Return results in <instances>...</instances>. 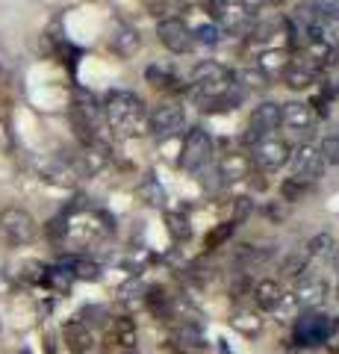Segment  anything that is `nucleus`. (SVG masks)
Segmentation results:
<instances>
[{"mask_svg": "<svg viewBox=\"0 0 339 354\" xmlns=\"http://www.w3.org/2000/svg\"><path fill=\"white\" fill-rule=\"evenodd\" d=\"M104 118L118 136H145L148 133V106L139 95L115 88L104 97Z\"/></svg>", "mask_w": 339, "mask_h": 354, "instance_id": "f257e3e1", "label": "nucleus"}, {"mask_svg": "<svg viewBox=\"0 0 339 354\" xmlns=\"http://www.w3.org/2000/svg\"><path fill=\"white\" fill-rule=\"evenodd\" d=\"M213 136L206 133L204 127H192L183 139V151H180V169L183 171H192V174H201L206 165H213Z\"/></svg>", "mask_w": 339, "mask_h": 354, "instance_id": "f03ea898", "label": "nucleus"}, {"mask_svg": "<svg viewBox=\"0 0 339 354\" xmlns=\"http://www.w3.org/2000/svg\"><path fill=\"white\" fill-rule=\"evenodd\" d=\"M278 127H280V104L278 101H262L260 106H254V113H251V118H248V127L242 133V142L254 148L257 142L269 139Z\"/></svg>", "mask_w": 339, "mask_h": 354, "instance_id": "7ed1b4c3", "label": "nucleus"}, {"mask_svg": "<svg viewBox=\"0 0 339 354\" xmlns=\"http://www.w3.org/2000/svg\"><path fill=\"white\" fill-rule=\"evenodd\" d=\"M186 127V109L177 101H162L148 113V133H154L157 139L177 136Z\"/></svg>", "mask_w": 339, "mask_h": 354, "instance_id": "20e7f679", "label": "nucleus"}, {"mask_svg": "<svg viewBox=\"0 0 339 354\" xmlns=\"http://www.w3.org/2000/svg\"><path fill=\"white\" fill-rule=\"evenodd\" d=\"M36 218H32L27 209L21 207H9L0 213V234L6 236V242L12 245H27V242L36 239Z\"/></svg>", "mask_w": 339, "mask_h": 354, "instance_id": "39448f33", "label": "nucleus"}, {"mask_svg": "<svg viewBox=\"0 0 339 354\" xmlns=\"http://www.w3.org/2000/svg\"><path fill=\"white\" fill-rule=\"evenodd\" d=\"M289 165H292V180H298L304 186H313L325 171V162L319 157V151L313 145H298L289 153Z\"/></svg>", "mask_w": 339, "mask_h": 354, "instance_id": "423d86ee", "label": "nucleus"}, {"mask_svg": "<svg viewBox=\"0 0 339 354\" xmlns=\"http://www.w3.org/2000/svg\"><path fill=\"white\" fill-rule=\"evenodd\" d=\"M289 153H292V148L287 145V142L269 136V139H262V142H257V145L251 148V162H254L257 169H262V171H278V169H283V165L289 162Z\"/></svg>", "mask_w": 339, "mask_h": 354, "instance_id": "0eeeda50", "label": "nucleus"}, {"mask_svg": "<svg viewBox=\"0 0 339 354\" xmlns=\"http://www.w3.org/2000/svg\"><path fill=\"white\" fill-rule=\"evenodd\" d=\"M280 124H287L295 136L310 139L316 133V109L304 101H289L280 104Z\"/></svg>", "mask_w": 339, "mask_h": 354, "instance_id": "6e6552de", "label": "nucleus"}, {"mask_svg": "<svg viewBox=\"0 0 339 354\" xmlns=\"http://www.w3.org/2000/svg\"><path fill=\"white\" fill-rule=\"evenodd\" d=\"M327 292H331V283L319 274H304V278L295 281V290H292V301L304 307V310H316L325 304Z\"/></svg>", "mask_w": 339, "mask_h": 354, "instance_id": "1a4fd4ad", "label": "nucleus"}, {"mask_svg": "<svg viewBox=\"0 0 339 354\" xmlns=\"http://www.w3.org/2000/svg\"><path fill=\"white\" fill-rule=\"evenodd\" d=\"M157 36L171 53H189L195 48V36L180 18H166L157 24Z\"/></svg>", "mask_w": 339, "mask_h": 354, "instance_id": "9d476101", "label": "nucleus"}, {"mask_svg": "<svg viewBox=\"0 0 339 354\" xmlns=\"http://www.w3.org/2000/svg\"><path fill=\"white\" fill-rule=\"evenodd\" d=\"M304 65H307L310 71L316 74H325V71H331L336 68V62H339V53L331 48V44H325L322 39H307L301 44V57H298Z\"/></svg>", "mask_w": 339, "mask_h": 354, "instance_id": "9b49d317", "label": "nucleus"}, {"mask_svg": "<svg viewBox=\"0 0 339 354\" xmlns=\"http://www.w3.org/2000/svg\"><path fill=\"white\" fill-rule=\"evenodd\" d=\"M333 316H322V313H307L298 319V325H295V342H301V346H313V342H325L331 337L333 330Z\"/></svg>", "mask_w": 339, "mask_h": 354, "instance_id": "f8f14e48", "label": "nucleus"}, {"mask_svg": "<svg viewBox=\"0 0 339 354\" xmlns=\"http://www.w3.org/2000/svg\"><path fill=\"white\" fill-rule=\"evenodd\" d=\"M254 301H257L260 310H269V313H278V310H283L287 304H295L292 295L283 290V283L275 281V278L257 281V286H254Z\"/></svg>", "mask_w": 339, "mask_h": 354, "instance_id": "ddd939ff", "label": "nucleus"}, {"mask_svg": "<svg viewBox=\"0 0 339 354\" xmlns=\"http://www.w3.org/2000/svg\"><path fill=\"white\" fill-rule=\"evenodd\" d=\"M62 337H65V346H68L71 354H92L97 346L95 330L86 325L83 319H68L62 328Z\"/></svg>", "mask_w": 339, "mask_h": 354, "instance_id": "4468645a", "label": "nucleus"}, {"mask_svg": "<svg viewBox=\"0 0 339 354\" xmlns=\"http://www.w3.org/2000/svg\"><path fill=\"white\" fill-rule=\"evenodd\" d=\"M222 183H236V180H248L251 177V157L248 153H224V160L215 165Z\"/></svg>", "mask_w": 339, "mask_h": 354, "instance_id": "2eb2a0df", "label": "nucleus"}, {"mask_svg": "<svg viewBox=\"0 0 339 354\" xmlns=\"http://www.w3.org/2000/svg\"><path fill=\"white\" fill-rule=\"evenodd\" d=\"M231 83L239 92H266L269 88V77L262 74L260 68H239V71H231Z\"/></svg>", "mask_w": 339, "mask_h": 354, "instance_id": "dca6fc26", "label": "nucleus"}, {"mask_svg": "<svg viewBox=\"0 0 339 354\" xmlns=\"http://www.w3.org/2000/svg\"><path fill=\"white\" fill-rule=\"evenodd\" d=\"M316 77H319V74L310 71L301 59H292V62L287 65V71H283V83H287L292 92H304V88H310V86L316 83Z\"/></svg>", "mask_w": 339, "mask_h": 354, "instance_id": "f3484780", "label": "nucleus"}, {"mask_svg": "<svg viewBox=\"0 0 339 354\" xmlns=\"http://www.w3.org/2000/svg\"><path fill=\"white\" fill-rule=\"evenodd\" d=\"M289 62H292V59H289V53L283 50V48H269V50H262V53H260L257 68L271 80L275 74L283 77V71H287V65H289Z\"/></svg>", "mask_w": 339, "mask_h": 354, "instance_id": "a211bd4d", "label": "nucleus"}, {"mask_svg": "<svg viewBox=\"0 0 339 354\" xmlns=\"http://www.w3.org/2000/svg\"><path fill=\"white\" fill-rule=\"evenodd\" d=\"M171 339L177 342L180 348H198L201 346V325L198 319H180L171 330Z\"/></svg>", "mask_w": 339, "mask_h": 354, "instance_id": "6ab92c4d", "label": "nucleus"}, {"mask_svg": "<svg viewBox=\"0 0 339 354\" xmlns=\"http://www.w3.org/2000/svg\"><path fill=\"white\" fill-rule=\"evenodd\" d=\"M307 254L310 260H333L336 257V239L331 234H316L310 242H307Z\"/></svg>", "mask_w": 339, "mask_h": 354, "instance_id": "aec40b11", "label": "nucleus"}, {"mask_svg": "<svg viewBox=\"0 0 339 354\" xmlns=\"http://www.w3.org/2000/svg\"><path fill=\"white\" fill-rule=\"evenodd\" d=\"M231 325L242 337H257L262 330V319H260V313H254V310H236V313L231 316Z\"/></svg>", "mask_w": 339, "mask_h": 354, "instance_id": "412c9836", "label": "nucleus"}, {"mask_svg": "<svg viewBox=\"0 0 339 354\" xmlns=\"http://www.w3.org/2000/svg\"><path fill=\"white\" fill-rule=\"evenodd\" d=\"M307 263H310V257H307L304 251H292V254H287V257H283V263H280L283 278H292V281L304 278V274H307Z\"/></svg>", "mask_w": 339, "mask_h": 354, "instance_id": "4be33fe9", "label": "nucleus"}, {"mask_svg": "<svg viewBox=\"0 0 339 354\" xmlns=\"http://www.w3.org/2000/svg\"><path fill=\"white\" fill-rule=\"evenodd\" d=\"M278 30H287V18L275 15V18H269V21H254V24L248 27V32H251V39H254V41H269Z\"/></svg>", "mask_w": 339, "mask_h": 354, "instance_id": "5701e85b", "label": "nucleus"}, {"mask_svg": "<svg viewBox=\"0 0 339 354\" xmlns=\"http://www.w3.org/2000/svg\"><path fill=\"white\" fill-rule=\"evenodd\" d=\"M113 337H115L118 346H124L127 351H133L136 348V325H133V319L118 316L113 322Z\"/></svg>", "mask_w": 339, "mask_h": 354, "instance_id": "b1692460", "label": "nucleus"}, {"mask_svg": "<svg viewBox=\"0 0 339 354\" xmlns=\"http://www.w3.org/2000/svg\"><path fill=\"white\" fill-rule=\"evenodd\" d=\"M145 77L154 88H166V92H180L183 88V83L177 80V77H174L171 71H166V68H159V65H151V68L145 71Z\"/></svg>", "mask_w": 339, "mask_h": 354, "instance_id": "393cba45", "label": "nucleus"}, {"mask_svg": "<svg viewBox=\"0 0 339 354\" xmlns=\"http://www.w3.org/2000/svg\"><path fill=\"white\" fill-rule=\"evenodd\" d=\"M313 39H322L325 44H331L333 50H339V15H333V18H325L322 24L316 27Z\"/></svg>", "mask_w": 339, "mask_h": 354, "instance_id": "a878e982", "label": "nucleus"}, {"mask_svg": "<svg viewBox=\"0 0 339 354\" xmlns=\"http://www.w3.org/2000/svg\"><path fill=\"white\" fill-rule=\"evenodd\" d=\"M166 225H168V234L174 236V239H180V242H186L192 236V225H189V218H186L183 213H166Z\"/></svg>", "mask_w": 339, "mask_h": 354, "instance_id": "bb28decb", "label": "nucleus"}, {"mask_svg": "<svg viewBox=\"0 0 339 354\" xmlns=\"http://www.w3.org/2000/svg\"><path fill=\"white\" fill-rule=\"evenodd\" d=\"M139 44H142L139 32H136V30H130V27H124V30L115 36V50L122 53V57H130V53H136V50H139Z\"/></svg>", "mask_w": 339, "mask_h": 354, "instance_id": "cd10ccee", "label": "nucleus"}, {"mask_svg": "<svg viewBox=\"0 0 339 354\" xmlns=\"http://www.w3.org/2000/svg\"><path fill=\"white\" fill-rule=\"evenodd\" d=\"M233 227H236L233 221H222V225H218V227H213L210 234H206V251H215V248H222L224 242L233 236Z\"/></svg>", "mask_w": 339, "mask_h": 354, "instance_id": "c85d7f7f", "label": "nucleus"}, {"mask_svg": "<svg viewBox=\"0 0 339 354\" xmlns=\"http://www.w3.org/2000/svg\"><path fill=\"white\" fill-rule=\"evenodd\" d=\"M139 195L145 198V201H148L151 207H162V204H166V192H162V186L154 180V177H148V180H142V186H139Z\"/></svg>", "mask_w": 339, "mask_h": 354, "instance_id": "c756f323", "label": "nucleus"}, {"mask_svg": "<svg viewBox=\"0 0 339 354\" xmlns=\"http://www.w3.org/2000/svg\"><path fill=\"white\" fill-rule=\"evenodd\" d=\"M148 307L154 310L157 316H162V319L171 316V298L166 295V290H151L148 292Z\"/></svg>", "mask_w": 339, "mask_h": 354, "instance_id": "7c9ffc66", "label": "nucleus"}, {"mask_svg": "<svg viewBox=\"0 0 339 354\" xmlns=\"http://www.w3.org/2000/svg\"><path fill=\"white\" fill-rule=\"evenodd\" d=\"M307 189L310 186H304V183H298V180H283L280 183V198H283V204H295V201H301L304 195H307Z\"/></svg>", "mask_w": 339, "mask_h": 354, "instance_id": "2f4dec72", "label": "nucleus"}, {"mask_svg": "<svg viewBox=\"0 0 339 354\" xmlns=\"http://www.w3.org/2000/svg\"><path fill=\"white\" fill-rule=\"evenodd\" d=\"M316 151H319L322 162H327V165H339V136H325V139H322V145L316 148Z\"/></svg>", "mask_w": 339, "mask_h": 354, "instance_id": "473e14b6", "label": "nucleus"}, {"mask_svg": "<svg viewBox=\"0 0 339 354\" xmlns=\"http://www.w3.org/2000/svg\"><path fill=\"white\" fill-rule=\"evenodd\" d=\"M251 209H254V201H251V198H233V225H239V221H245L248 216H251Z\"/></svg>", "mask_w": 339, "mask_h": 354, "instance_id": "72a5a7b5", "label": "nucleus"}, {"mask_svg": "<svg viewBox=\"0 0 339 354\" xmlns=\"http://www.w3.org/2000/svg\"><path fill=\"white\" fill-rule=\"evenodd\" d=\"M195 41H204V44H218V39H222V30H218L215 24H204L192 32Z\"/></svg>", "mask_w": 339, "mask_h": 354, "instance_id": "f704fd0d", "label": "nucleus"}, {"mask_svg": "<svg viewBox=\"0 0 339 354\" xmlns=\"http://www.w3.org/2000/svg\"><path fill=\"white\" fill-rule=\"evenodd\" d=\"M236 3L242 6L248 15H254V12H260V9H266V6L271 3V0H236Z\"/></svg>", "mask_w": 339, "mask_h": 354, "instance_id": "c9c22d12", "label": "nucleus"}, {"mask_svg": "<svg viewBox=\"0 0 339 354\" xmlns=\"http://www.w3.org/2000/svg\"><path fill=\"white\" fill-rule=\"evenodd\" d=\"M227 3H231V0H206V9L213 12V18H222V12H224Z\"/></svg>", "mask_w": 339, "mask_h": 354, "instance_id": "e433bc0d", "label": "nucleus"}, {"mask_svg": "<svg viewBox=\"0 0 339 354\" xmlns=\"http://www.w3.org/2000/svg\"><path fill=\"white\" fill-rule=\"evenodd\" d=\"M325 342H327V348H331V354H339V322H333L331 337H327Z\"/></svg>", "mask_w": 339, "mask_h": 354, "instance_id": "4c0bfd02", "label": "nucleus"}, {"mask_svg": "<svg viewBox=\"0 0 339 354\" xmlns=\"http://www.w3.org/2000/svg\"><path fill=\"white\" fill-rule=\"evenodd\" d=\"M336 298H339V281H336Z\"/></svg>", "mask_w": 339, "mask_h": 354, "instance_id": "58836bf2", "label": "nucleus"}, {"mask_svg": "<svg viewBox=\"0 0 339 354\" xmlns=\"http://www.w3.org/2000/svg\"><path fill=\"white\" fill-rule=\"evenodd\" d=\"M275 3H283V0H275Z\"/></svg>", "mask_w": 339, "mask_h": 354, "instance_id": "ea45409f", "label": "nucleus"}, {"mask_svg": "<svg viewBox=\"0 0 339 354\" xmlns=\"http://www.w3.org/2000/svg\"><path fill=\"white\" fill-rule=\"evenodd\" d=\"M127 354H136V351H127Z\"/></svg>", "mask_w": 339, "mask_h": 354, "instance_id": "a19ab883", "label": "nucleus"}]
</instances>
